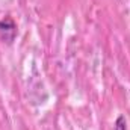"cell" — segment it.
Returning <instances> with one entry per match:
<instances>
[{"label": "cell", "instance_id": "2", "mask_svg": "<svg viewBox=\"0 0 130 130\" xmlns=\"http://www.w3.org/2000/svg\"><path fill=\"white\" fill-rule=\"evenodd\" d=\"M115 130H127V123L124 117H118L117 123H115Z\"/></svg>", "mask_w": 130, "mask_h": 130}, {"label": "cell", "instance_id": "1", "mask_svg": "<svg viewBox=\"0 0 130 130\" xmlns=\"http://www.w3.org/2000/svg\"><path fill=\"white\" fill-rule=\"evenodd\" d=\"M17 36V26L11 17H5L0 20V38L6 44H12Z\"/></svg>", "mask_w": 130, "mask_h": 130}]
</instances>
